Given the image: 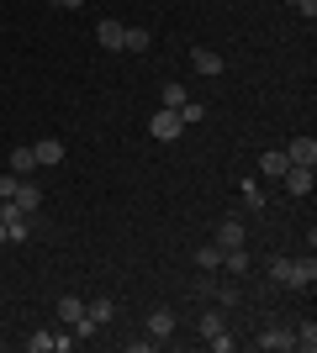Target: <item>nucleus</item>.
I'll use <instances>...</instances> for the list:
<instances>
[{
  "instance_id": "f257e3e1",
  "label": "nucleus",
  "mask_w": 317,
  "mask_h": 353,
  "mask_svg": "<svg viewBox=\"0 0 317 353\" xmlns=\"http://www.w3.org/2000/svg\"><path fill=\"white\" fill-rule=\"evenodd\" d=\"M180 132H185L180 111H169V105H159V111L148 117V137H153V143H175Z\"/></svg>"
},
{
  "instance_id": "f03ea898",
  "label": "nucleus",
  "mask_w": 317,
  "mask_h": 353,
  "mask_svg": "<svg viewBox=\"0 0 317 353\" xmlns=\"http://www.w3.org/2000/svg\"><path fill=\"white\" fill-rule=\"evenodd\" d=\"M43 206V185L37 179H16V195H11V216H32Z\"/></svg>"
},
{
  "instance_id": "7ed1b4c3",
  "label": "nucleus",
  "mask_w": 317,
  "mask_h": 353,
  "mask_svg": "<svg viewBox=\"0 0 317 353\" xmlns=\"http://www.w3.org/2000/svg\"><path fill=\"white\" fill-rule=\"evenodd\" d=\"M175 327H180V316H175V311H169V306H153L148 322H143V332H148L153 343H164V338H175Z\"/></svg>"
},
{
  "instance_id": "20e7f679",
  "label": "nucleus",
  "mask_w": 317,
  "mask_h": 353,
  "mask_svg": "<svg viewBox=\"0 0 317 353\" xmlns=\"http://www.w3.org/2000/svg\"><path fill=\"white\" fill-rule=\"evenodd\" d=\"M280 185H286L291 201H307V195H312V169H307V163H291L286 174H280Z\"/></svg>"
},
{
  "instance_id": "39448f33",
  "label": "nucleus",
  "mask_w": 317,
  "mask_h": 353,
  "mask_svg": "<svg viewBox=\"0 0 317 353\" xmlns=\"http://www.w3.org/2000/svg\"><path fill=\"white\" fill-rule=\"evenodd\" d=\"M312 280H317V259H312V253H302V259H291L286 290H312Z\"/></svg>"
},
{
  "instance_id": "423d86ee",
  "label": "nucleus",
  "mask_w": 317,
  "mask_h": 353,
  "mask_svg": "<svg viewBox=\"0 0 317 353\" xmlns=\"http://www.w3.org/2000/svg\"><path fill=\"white\" fill-rule=\"evenodd\" d=\"M254 348L259 353H296V338H291L286 327H265V332L254 338Z\"/></svg>"
},
{
  "instance_id": "0eeeda50",
  "label": "nucleus",
  "mask_w": 317,
  "mask_h": 353,
  "mask_svg": "<svg viewBox=\"0 0 317 353\" xmlns=\"http://www.w3.org/2000/svg\"><path fill=\"white\" fill-rule=\"evenodd\" d=\"M191 69H196V74H206V79H217V74H222L227 63H222V53H217V48H191Z\"/></svg>"
},
{
  "instance_id": "6e6552de",
  "label": "nucleus",
  "mask_w": 317,
  "mask_h": 353,
  "mask_svg": "<svg viewBox=\"0 0 317 353\" xmlns=\"http://www.w3.org/2000/svg\"><path fill=\"white\" fill-rule=\"evenodd\" d=\"M32 159H37V169H59L64 163V143L59 137H43V143H32Z\"/></svg>"
},
{
  "instance_id": "1a4fd4ad",
  "label": "nucleus",
  "mask_w": 317,
  "mask_h": 353,
  "mask_svg": "<svg viewBox=\"0 0 317 353\" xmlns=\"http://www.w3.org/2000/svg\"><path fill=\"white\" fill-rule=\"evenodd\" d=\"M211 243H217V248H243V216H222Z\"/></svg>"
},
{
  "instance_id": "9d476101",
  "label": "nucleus",
  "mask_w": 317,
  "mask_h": 353,
  "mask_svg": "<svg viewBox=\"0 0 317 353\" xmlns=\"http://www.w3.org/2000/svg\"><path fill=\"white\" fill-rule=\"evenodd\" d=\"M280 153H286L291 163H307V169H312V163H317V143H312V137H307V132H302V137H291V143L280 148Z\"/></svg>"
},
{
  "instance_id": "9b49d317",
  "label": "nucleus",
  "mask_w": 317,
  "mask_h": 353,
  "mask_svg": "<svg viewBox=\"0 0 317 353\" xmlns=\"http://www.w3.org/2000/svg\"><path fill=\"white\" fill-rule=\"evenodd\" d=\"M122 32H127L122 21H101V27H95V43H101L106 53H122Z\"/></svg>"
},
{
  "instance_id": "f8f14e48",
  "label": "nucleus",
  "mask_w": 317,
  "mask_h": 353,
  "mask_svg": "<svg viewBox=\"0 0 317 353\" xmlns=\"http://www.w3.org/2000/svg\"><path fill=\"white\" fill-rule=\"evenodd\" d=\"M122 48H127V53H148V48H153V32L148 27H127V32H122Z\"/></svg>"
},
{
  "instance_id": "ddd939ff",
  "label": "nucleus",
  "mask_w": 317,
  "mask_h": 353,
  "mask_svg": "<svg viewBox=\"0 0 317 353\" xmlns=\"http://www.w3.org/2000/svg\"><path fill=\"white\" fill-rule=\"evenodd\" d=\"M85 311L95 316V327H106L111 316H117V301H111V295H95V301H85Z\"/></svg>"
},
{
  "instance_id": "4468645a",
  "label": "nucleus",
  "mask_w": 317,
  "mask_h": 353,
  "mask_svg": "<svg viewBox=\"0 0 317 353\" xmlns=\"http://www.w3.org/2000/svg\"><path fill=\"white\" fill-rule=\"evenodd\" d=\"M79 316H85V301H79V295H59V322L75 327Z\"/></svg>"
},
{
  "instance_id": "2eb2a0df",
  "label": "nucleus",
  "mask_w": 317,
  "mask_h": 353,
  "mask_svg": "<svg viewBox=\"0 0 317 353\" xmlns=\"http://www.w3.org/2000/svg\"><path fill=\"white\" fill-rule=\"evenodd\" d=\"M196 332H201V343H211V338H222V332H227V322H222V311H206V316H201V322H196Z\"/></svg>"
},
{
  "instance_id": "dca6fc26",
  "label": "nucleus",
  "mask_w": 317,
  "mask_h": 353,
  "mask_svg": "<svg viewBox=\"0 0 317 353\" xmlns=\"http://www.w3.org/2000/svg\"><path fill=\"white\" fill-rule=\"evenodd\" d=\"M259 169H265V179H280V174L291 169V159L280 153V148H275V153H265V159H259Z\"/></svg>"
},
{
  "instance_id": "f3484780",
  "label": "nucleus",
  "mask_w": 317,
  "mask_h": 353,
  "mask_svg": "<svg viewBox=\"0 0 317 353\" xmlns=\"http://www.w3.org/2000/svg\"><path fill=\"white\" fill-rule=\"evenodd\" d=\"M291 338H296V353H312V348H317V322H312V316H307V322L296 327Z\"/></svg>"
},
{
  "instance_id": "a211bd4d",
  "label": "nucleus",
  "mask_w": 317,
  "mask_h": 353,
  "mask_svg": "<svg viewBox=\"0 0 317 353\" xmlns=\"http://www.w3.org/2000/svg\"><path fill=\"white\" fill-rule=\"evenodd\" d=\"M32 169H37V159H32V148H16V153H11V174L32 179Z\"/></svg>"
},
{
  "instance_id": "6ab92c4d",
  "label": "nucleus",
  "mask_w": 317,
  "mask_h": 353,
  "mask_svg": "<svg viewBox=\"0 0 317 353\" xmlns=\"http://www.w3.org/2000/svg\"><path fill=\"white\" fill-rule=\"evenodd\" d=\"M32 232V216H6V243H27Z\"/></svg>"
},
{
  "instance_id": "aec40b11",
  "label": "nucleus",
  "mask_w": 317,
  "mask_h": 353,
  "mask_svg": "<svg viewBox=\"0 0 317 353\" xmlns=\"http://www.w3.org/2000/svg\"><path fill=\"white\" fill-rule=\"evenodd\" d=\"M222 269L227 274H249V253L243 248H222Z\"/></svg>"
},
{
  "instance_id": "412c9836",
  "label": "nucleus",
  "mask_w": 317,
  "mask_h": 353,
  "mask_svg": "<svg viewBox=\"0 0 317 353\" xmlns=\"http://www.w3.org/2000/svg\"><path fill=\"white\" fill-rule=\"evenodd\" d=\"M196 269H211V274H217V269H222V248H217V243L196 248Z\"/></svg>"
},
{
  "instance_id": "4be33fe9",
  "label": "nucleus",
  "mask_w": 317,
  "mask_h": 353,
  "mask_svg": "<svg viewBox=\"0 0 317 353\" xmlns=\"http://www.w3.org/2000/svg\"><path fill=\"white\" fill-rule=\"evenodd\" d=\"M243 206H249V211H265V190H259L254 179H243Z\"/></svg>"
},
{
  "instance_id": "5701e85b",
  "label": "nucleus",
  "mask_w": 317,
  "mask_h": 353,
  "mask_svg": "<svg viewBox=\"0 0 317 353\" xmlns=\"http://www.w3.org/2000/svg\"><path fill=\"white\" fill-rule=\"evenodd\" d=\"M159 101H164L169 111H180V105L191 101V95H185V85H164V95H159Z\"/></svg>"
},
{
  "instance_id": "b1692460",
  "label": "nucleus",
  "mask_w": 317,
  "mask_h": 353,
  "mask_svg": "<svg viewBox=\"0 0 317 353\" xmlns=\"http://www.w3.org/2000/svg\"><path fill=\"white\" fill-rule=\"evenodd\" d=\"M286 274H291V259H275V264H270V280L280 285V290H286Z\"/></svg>"
},
{
  "instance_id": "393cba45",
  "label": "nucleus",
  "mask_w": 317,
  "mask_h": 353,
  "mask_svg": "<svg viewBox=\"0 0 317 353\" xmlns=\"http://www.w3.org/2000/svg\"><path fill=\"white\" fill-rule=\"evenodd\" d=\"M211 295L222 301V311H227V306H238V290H233V285H217V290H211Z\"/></svg>"
},
{
  "instance_id": "a878e982",
  "label": "nucleus",
  "mask_w": 317,
  "mask_h": 353,
  "mask_svg": "<svg viewBox=\"0 0 317 353\" xmlns=\"http://www.w3.org/2000/svg\"><path fill=\"white\" fill-rule=\"evenodd\" d=\"M16 179H21V174H11V169L0 174V201H11V195H16Z\"/></svg>"
},
{
  "instance_id": "bb28decb",
  "label": "nucleus",
  "mask_w": 317,
  "mask_h": 353,
  "mask_svg": "<svg viewBox=\"0 0 317 353\" xmlns=\"http://www.w3.org/2000/svg\"><path fill=\"white\" fill-rule=\"evenodd\" d=\"M201 117H206V111H201L196 101H185V105H180V121H185V127H191V121H201Z\"/></svg>"
},
{
  "instance_id": "cd10ccee",
  "label": "nucleus",
  "mask_w": 317,
  "mask_h": 353,
  "mask_svg": "<svg viewBox=\"0 0 317 353\" xmlns=\"http://www.w3.org/2000/svg\"><path fill=\"white\" fill-rule=\"evenodd\" d=\"M53 6H59V11H79V6H85V0H53Z\"/></svg>"
},
{
  "instance_id": "c85d7f7f",
  "label": "nucleus",
  "mask_w": 317,
  "mask_h": 353,
  "mask_svg": "<svg viewBox=\"0 0 317 353\" xmlns=\"http://www.w3.org/2000/svg\"><path fill=\"white\" fill-rule=\"evenodd\" d=\"M6 216H11V201H0V221H6Z\"/></svg>"
}]
</instances>
